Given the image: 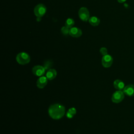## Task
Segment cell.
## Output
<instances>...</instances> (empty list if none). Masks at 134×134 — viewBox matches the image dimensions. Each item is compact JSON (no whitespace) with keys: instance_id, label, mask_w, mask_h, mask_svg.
I'll use <instances>...</instances> for the list:
<instances>
[{"instance_id":"16","label":"cell","mask_w":134,"mask_h":134,"mask_svg":"<svg viewBox=\"0 0 134 134\" xmlns=\"http://www.w3.org/2000/svg\"><path fill=\"white\" fill-rule=\"evenodd\" d=\"M52 66V62L51 61H47L44 63V68L46 70H49L50 68Z\"/></svg>"},{"instance_id":"2","label":"cell","mask_w":134,"mask_h":134,"mask_svg":"<svg viewBox=\"0 0 134 134\" xmlns=\"http://www.w3.org/2000/svg\"><path fill=\"white\" fill-rule=\"evenodd\" d=\"M17 62L21 65L27 64L30 62V58L29 55L26 52H20L18 53L16 56Z\"/></svg>"},{"instance_id":"6","label":"cell","mask_w":134,"mask_h":134,"mask_svg":"<svg viewBox=\"0 0 134 134\" xmlns=\"http://www.w3.org/2000/svg\"><path fill=\"white\" fill-rule=\"evenodd\" d=\"M113 62V59L112 57L109 54L104 55L102 59V63L104 67H110Z\"/></svg>"},{"instance_id":"4","label":"cell","mask_w":134,"mask_h":134,"mask_svg":"<svg viewBox=\"0 0 134 134\" xmlns=\"http://www.w3.org/2000/svg\"><path fill=\"white\" fill-rule=\"evenodd\" d=\"M124 93L121 90H118L115 92L111 96V100L113 103H119L124 98Z\"/></svg>"},{"instance_id":"8","label":"cell","mask_w":134,"mask_h":134,"mask_svg":"<svg viewBox=\"0 0 134 134\" xmlns=\"http://www.w3.org/2000/svg\"><path fill=\"white\" fill-rule=\"evenodd\" d=\"M122 91L124 93V94L127 96H134V85L129 84L127 86H125Z\"/></svg>"},{"instance_id":"10","label":"cell","mask_w":134,"mask_h":134,"mask_svg":"<svg viewBox=\"0 0 134 134\" xmlns=\"http://www.w3.org/2000/svg\"><path fill=\"white\" fill-rule=\"evenodd\" d=\"M48 82V79L47 77L41 76L37 81V86L39 88H42L47 85Z\"/></svg>"},{"instance_id":"5","label":"cell","mask_w":134,"mask_h":134,"mask_svg":"<svg viewBox=\"0 0 134 134\" xmlns=\"http://www.w3.org/2000/svg\"><path fill=\"white\" fill-rule=\"evenodd\" d=\"M79 16L83 21H87L90 18V13L88 9L83 7L80 8L79 10Z\"/></svg>"},{"instance_id":"17","label":"cell","mask_w":134,"mask_h":134,"mask_svg":"<svg viewBox=\"0 0 134 134\" xmlns=\"http://www.w3.org/2000/svg\"><path fill=\"white\" fill-rule=\"evenodd\" d=\"M61 32L63 34V35H67L69 34L70 29H69V28L66 27V26H64V27H62L61 28Z\"/></svg>"},{"instance_id":"19","label":"cell","mask_w":134,"mask_h":134,"mask_svg":"<svg viewBox=\"0 0 134 134\" xmlns=\"http://www.w3.org/2000/svg\"><path fill=\"white\" fill-rule=\"evenodd\" d=\"M126 0H117V1L120 3H124Z\"/></svg>"},{"instance_id":"1","label":"cell","mask_w":134,"mask_h":134,"mask_svg":"<svg viewBox=\"0 0 134 134\" xmlns=\"http://www.w3.org/2000/svg\"><path fill=\"white\" fill-rule=\"evenodd\" d=\"M49 116L54 119H59L61 118L65 114L64 107L59 104L51 105L48 110Z\"/></svg>"},{"instance_id":"7","label":"cell","mask_w":134,"mask_h":134,"mask_svg":"<svg viewBox=\"0 0 134 134\" xmlns=\"http://www.w3.org/2000/svg\"><path fill=\"white\" fill-rule=\"evenodd\" d=\"M46 69L44 68L41 65H36L35 66L32 70V73L37 76H41L45 73Z\"/></svg>"},{"instance_id":"14","label":"cell","mask_w":134,"mask_h":134,"mask_svg":"<svg viewBox=\"0 0 134 134\" xmlns=\"http://www.w3.org/2000/svg\"><path fill=\"white\" fill-rule=\"evenodd\" d=\"M74 25V20L71 18H68L65 23V26L69 28H71Z\"/></svg>"},{"instance_id":"13","label":"cell","mask_w":134,"mask_h":134,"mask_svg":"<svg viewBox=\"0 0 134 134\" xmlns=\"http://www.w3.org/2000/svg\"><path fill=\"white\" fill-rule=\"evenodd\" d=\"M88 21H89L90 24L93 26H98L99 25V24L100 23L99 19L95 16H92V17H90L88 19Z\"/></svg>"},{"instance_id":"12","label":"cell","mask_w":134,"mask_h":134,"mask_svg":"<svg viewBox=\"0 0 134 134\" xmlns=\"http://www.w3.org/2000/svg\"><path fill=\"white\" fill-rule=\"evenodd\" d=\"M57 76V71L54 69H49L47 73H46V77L48 80H52L54 79Z\"/></svg>"},{"instance_id":"3","label":"cell","mask_w":134,"mask_h":134,"mask_svg":"<svg viewBox=\"0 0 134 134\" xmlns=\"http://www.w3.org/2000/svg\"><path fill=\"white\" fill-rule=\"evenodd\" d=\"M47 10L46 7L42 4H39L35 7L34 12L37 17H42Z\"/></svg>"},{"instance_id":"20","label":"cell","mask_w":134,"mask_h":134,"mask_svg":"<svg viewBox=\"0 0 134 134\" xmlns=\"http://www.w3.org/2000/svg\"><path fill=\"white\" fill-rule=\"evenodd\" d=\"M41 19V17H37V18H36V20L37 21H40Z\"/></svg>"},{"instance_id":"11","label":"cell","mask_w":134,"mask_h":134,"mask_svg":"<svg viewBox=\"0 0 134 134\" xmlns=\"http://www.w3.org/2000/svg\"><path fill=\"white\" fill-rule=\"evenodd\" d=\"M114 87L118 90H122L125 87L124 83L120 80H116L113 83Z\"/></svg>"},{"instance_id":"18","label":"cell","mask_w":134,"mask_h":134,"mask_svg":"<svg viewBox=\"0 0 134 134\" xmlns=\"http://www.w3.org/2000/svg\"><path fill=\"white\" fill-rule=\"evenodd\" d=\"M100 53L104 56L107 54V49L105 47H102L100 49Z\"/></svg>"},{"instance_id":"15","label":"cell","mask_w":134,"mask_h":134,"mask_svg":"<svg viewBox=\"0 0 134 134\" xmlns=\"http://www.w3.org/2000/svg\"><path fill=\"white\" fill-rule=\"evenodd\" d=\"M76 114V109L74 108H71L69 109L66 116L68 118H71L73 117V116Z\"/></svg>"},{"instance_id":"9","label":"cell","mask_w":134,"mask_h":134,"mask_svg":"<svg viewBox=\"0 0 134 134\" xmlns=\"http://www.w3.org/2000/svg\"><path fill=\"white\" fill-rule=\"evenodd\" d=\"M82 34V30L77 27H72L70 29L69 35L74 38H78Z\"/></svg>"}]
</instances>
